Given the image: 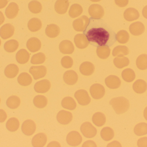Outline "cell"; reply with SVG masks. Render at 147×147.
Segmentation results:
<instances>
[{"label": "cell", "instance_id": "cell-10", "mask_svg": "<svg viewBox=\"0 0 147 147\" xmlns=\"http://www.w3.org/2000/svg\"><path fill=\"white\" fill-rule=\"evenodd\" d=\"M36 126L35 123L31 120L25 121L22 125L21 129L25 135L30 136L33 134L36 130Z\"/></svg>", "mask_w": 147, "mask_h": 147}, {"label": "cell", "instance_id": "cell-4", "mask_svg": "<svg viewBox=\"0 0 147 147\" xmlns=\"http://www.w3.org/2000/svg\"><path fill=\"white\" fill-rule=\"evenodd\" d=\"M74 97L78 103L82 106L88 105L91 102V98L88 92L85 90H78L75 92Z\"/></svg>", "mask_w": 147, "mask_h": 147}, {"label": "cell", "instance_id": "cell-57", "mask_svg": "<svg viewBox=\"0 0 147 147\" xmlns=\"http://www.w3.org/2000/svg\"><path fill=\"white\" fill-rule=\"evenodd\" d=\"M142 15L145 18L147 19V5L143 8L142 11Z\"/></svg>", "mask_w": 147, "mask_h": 147}, {"label": "cell", "instance_id": "cell-41", "mask_svg": "<svg viewBox=\"0 0 147 147\" xmlns=\"http://www.w3.org/2000/svg\"><path fill=\"white\" fill-rule=\"evenodd\" d=\"M121 75L123 79L128 83L133 82L136 78L134 71L130 68H127L123 70Z\"/></svg>", "mask_w": 147, "mask_h": 147}, {"label": "cell", "instance_id": "cell-55", "mask_svg": "<svg viewBox=\"0 0 147 147\" xmlns=\"http://www.w3.org/2000/svg\"><path fill=\"white\" fill-rule=\"evenodd\" d=\"M53 146L60 147L61 146H60V144H59L58 142H56L55 141L52 142H51V143H49L48 146H47V147Z\"/></svg>", "mask_w": 147, "mask_h": 147}, {"label": "cell", "instance_id": "cell-39", "mask_svg": "<svg viewBox=\"0 0 147 147\" xmlns=\"http://www.w3.org/2000/svg\"><path fill=\"white\" fill-rule=\"evenodd\" d=\"M111 50L109 46H102L97 47L96 53L98 56L102 59H106L110 54Z\"/></svg>", "mask_w": 147, "mask_h": 147}, {"label": "cell", "instance_id": "cell-32", "mask_svg": "<svg viewBox=\"0 0 147 147\" xmlns=\"http://www.w3.org/2000/svg\"><path fill=\"white\" fill-rule=\"evenodd\" d=\"M62 107L66 109L73 110L76 108L77 104L72 98L66 97L62 100L61 102Z\"/></svg>", "mask_w": 147, "mask_h": 147}, {"label": "cell", "instance_id": "cell-23", "mask_svg": "<svg viewBox=\"0 0 147 147\" xmlns=\"http://www.w3.org/2000/svg\"><path fill=\"white\" fill-rule=\"evenodd\" d=\"M69 3V0H57L55 3V11L58 14H63L67 12Z\"/></svg>", "mask_w": 147, "mask_h": 147}, {"label": "cell", "instance_id": "cell-17", "mask_svg": "<svg viewBox=\"0 0 147 147\" xmlns=\"http://www.w3.org/2000/svg\"><path fill=\"white\" fill-rule=\"evenodd\" d=\"M63 78L65 83L69 85H74L77 83L78 77L76 72L70 70L65 72Z\"/></svg>", "mask_w": 147, "mask_h": 147}, {"label": "cell", "instance_id": "cell-60", "mask_svg": "<svg viewBox=\"0 0 147 147\" xmlns=\"http://www.w3.org/2000/svg\"><path fill=\"white\" fill-rule=\"evenodd\" d=\"M1 39H0V46H1Z\"/></svg>", "mask_w": 147, "mask_h": 147}, {"label": "cell", "instance_id": "cell-14", "mask_svg": "<svg viewBox=\"0 0 147 147\" xmlns=\"http://www.w3.org/2000/svg\"><path fill=\"white\" fill-rule=\"evenodd\" d=\"M121 79L117 76L110 75L106 78L105 83L108 88L111 89H117L121 85Z\"/></svg>", "mask_w": 147, "mask_h": 147}, {"label": "cell", "instance_id": "cell-56", "mask_svg": "<svg viewBox=\"0 0 147 147\" xmlns=\"http://www.w3.org/2000/svg\"><path fill=\"white\" fill-rule=\"evenodd\" d=\"M5 20V17L1 11H0V26L3 23Z\"/></svg>", "mask_w": 147, "mask_h": 147}, {"label": "cell", "instance_id": "cell-1", "mask_svg": "<svg viewBox=\"0 0 147 147\" xmlns=\"http://www.w3.org/2000/svg\"><path fill=\"white\" fill-rule=\"evenodd\" d=\"M89 43L93 46L110 47L115 42V33L101 19L90 18L86 29L83 31Z\"/></svg>", "mask_w": 147, "mask_h": 147}, {"label": "cell", "instance_id": "cell-26", "mask_svg": "<svg viewBox=\"0 0 147 147\" xmlns=\"http://www.w3.org/2000/svg\"><path fill=\"white\" fill-rule=\"evenodd\" d=\"M19 68L15 64H10L4 69V74L7 77L12 79L15 77L19 73Z\"/></svg>", "mask_w": 147, "mask_h": 147}, {"label": "cell", "instance_id": "cell-13", "mask_svg": "<svg viewBox=\"0 0 147 147\" xmlns=\"http://www.w3.org/2000/svg\"><path fill=\"white\" fill-rule=\"evenodd\" d=\"M51 84L47 79H43L37 82L34 85V89L37 93H45L50 90Z\"/></svg>", "mask_w": 147, "mask_h": 147}, {"label": "cell", "instance_id": "cell-22", "mask_svg": "<svg viewBox=\"0 0 147 147\" xmlns=\"http://www.w3.org/2000/svg\"><path fill=\"white\" fill-rule=\"evenodd\" d=\"M79 69L81 74L84 76H89L94 72L95 66L91 62L86 61L80 65Z\"/></svg>", "mask_w": 147, "mask_h": 147}, {"label": "cell", "instance_id": "cell-54", "mask_svg": "<svg viewBox=\"0 0 147 147\" xmlns=\"http://www.w3.org/2000/svg\"><path fill=\"white\" fill-rule=\"evenodd\" d=\"M8 0H0V9L5 7L7 4Z\"/></svg>", "mask_w": 147, "mask_h": 147}, {"label": "cell", "instance_id": "cell-43", "mask_svg": "<svg viewBox=\"0 0 147 147\" xmlns=\"http://www.w3.org/2000/svg\"><path fill=\"white\" fill-rule=\"evenodd\" d=\"M134 132L137 136H142L147 134V123L143 122L138 123L135 127Z\"/></svg>", "mask_w": 147, "mask_h": 147}, {"label": "cell", "instance_id": "cell-9", "mask_svg": "<svg viewBox=\"0 0 147 147\" xmlns=\"http://www.w3.org/2000/svg\"><path fill=\"white\" fill-rule=\"evenodd\" d=\"M29 72L32 75L35 80L44 77L47 74L46 67L44 66H32L29 69Z\"/></svg>", "mask_w": 147, "mask_h": 147}, {"label": "cell", "instance_id": "cell-27", "mask_svg": "<svg viewBox=\"0 0 147 147\" xmlns=\"http://www.w3.org/2000/svg\"><path fill=\"white\" fill-rule=\"evenodd\" d=\"M133 89L138 94H142L147 89V83L142 79H138L134 82L133 85Z\"/></svg>", "mask_w": 147, "mask_h": 147}, {"label": "cell", "instance_id": "cell-3", "mask_svg": "<svg viewBox=\"0 0 147 147\" xmlns=\"http://www.w3.org/2000/svg\"><path fill=\"white\" fill-rule=\"evenodd\" d=\"M80 130L82 134L86 138H93L97 133L96 129L88 122H84L81 125Z\"/></svg>", "mask_w": 147, "mask_h": 147}, {"label": "cell", "instance_id": "cell-33", "mask_svg": "<svg viewBox=\"0 0 147 147\" xmlns=\"http://www.w3.org/2000/svg\"><path fill=\"white\" fill-rule=\"evenodd\" d=\"M100 135L104 140L109 141L114 138L115 133L114 130L111 128L105 127L101 130Z\"/></svg>", "mask_w": 147, "mask_h": 147}, {"label": "cell", "instance_id": "cell-31", "mask_svg": "<svg viewBox=\"0 0 147 147\" xmlns=\"http://www.w3.org/2000/svg\"><path fill=\"white\" fill-rule=\"evenodd\" d=\"M18 83L23 86L30 85L32 82V77L28 73L24 72L20 73L17 78Z\"/></svg>", "mask_w": 147, "mask_h": 147}, {"label": "cell", "instance_id": "cell-11", "mask_svg": "<svg viewBox=\"0 0 147 147\" xmlns=\"http://www.w3.org/2000/svg\"><path fill=\"white\" fill-rule=\"evenodd\" d=\"M57 121L60 124L67 125L72 121L73 119L72 114L66 110H60L58 113L57 117Z\"/></svg>", "mask_w": 147, "mask_h": 147}, {"label": "cell", "instance_id": "cell-52", "mask_svg": "<svg viewBox=\"0 0 147 147\" xmlns=\"http://www.w3.org/2000/svg\"><path fill=\"white\" fill-rule=\"evenodd\" d=\"M82 147H97L96 143L92 140H88L85 142L82 145Z\"/></svg>", "mask_w": 147, "mask_h": 147}, {"label": "cell", "instance_id": "cell-50", "mask_svg": "<svg viewBox=\"0 0 147 147\" xmlns=\"http://www.w3.org/2000/svg\"><path fill=\"white\" fill-rule=\"evenodd\" d=\"M115 3L119 7H123L128 4L129 0H115Z\"/></svg>", "mask_w": 147, "mask_h": 147}, {"label": "cell", "instance_id": "cell-28", "mask_svg": "<svg viewBox=\"0 0 147 147\" xmlns=\"http://www.w3.org/2000/svg\"><path fill=\"white\" fill-rule=\"evenodd\" d=\"M60 28L57 25L51 24L48 25L45 29V33L48 37L51 38L57 37L60 33Z\"/></svg>", "mask_w": 147, "mask_h": 147}, {"label": "cell", "instance_id": "cell-61", "mask_svg": "<svg viewBox=\"0 0 147 147\" xmlns=\"http://www.w3.org/2000/svg\"><path fill=\"white\" fill-rule=\"evenodd\" d=\"M0 103H1V99H0Z\"/></svg>", "mask_w": 147, "mask_h": 147}, {"label": "cell", "instance_id": "cell-15", "mask_svg": "<svg viewBox=\"0 0 147 147\" xmlns=\"http://www.w3.org/2000/svg\"><path fill=\"white\" fill-rule=\"evenodd\" d=\"M47 137L44 133H39L34 136L32 141V144L34 147H43L46 145Z\"/></svg>", "mask_w": 147, "mask_h": 147}, {"label": "cell", "instance_id": "cell-44", "mask_svg": "<svg viewBox=\"0 0 147 147\" xmlns=\"http://www.w3.org/2000/svg\"><path fill=\"white\" fill-rule=\"evenodd\" d=\"M28 9L33 14H38L42 10V6L41 3L38 1L33 0L29 3Z\"/></svg>", "mask_w": 147, "mask_h": 147}, {"label": "cell", "instance_id": "cell-40", "mask_svg": "<svg viewBox=\"0 0 147 147\" xmlns=\"http://www.w3.org/2000/svg\"><path fill=\"white\" fill-rule=\"evenodd\" d=\"M20 103V98L17 96H13L8 98L6 102V104L9 108L15 109L19 107Z\"/></svg>", "mask_w": 147, "mask_h": 147}, {"label": "cell", "instance_id": "cell-30", "mask_svg": "<svg viewBox=\"0 0 147 147\" xmlns=\"http://www.w3.org/2000/svg\"><path fill=\"white\" fill-rule=\"evenodd\" d=\"M92 121L93 123L97 127H102L106 122V117L105 115L102 113L96 112L93 114Z\"/></svg>", "mask_w": 147, "mask_h": 147}, {"label": "cell", "instance_id": "cell-59", "mask_svg": "<svg viewBox=\"0 0 147 147\" xmlns=\"http://www.w3.org/2000/svg\"><path fill=\"white\" fill-rule=\"evenodd\" d=\"M90 1H91L92 2H96L100 1L101 0H90Z\"/></svg>", "mask_w": 147, "mask_h": 147}, {"label": "cell", "instance_id": "cell-35", "mask_svg": "<svg viewBox=\"0 0 147 147\" xmlns=\"http://www.w3.org/2000/svg\"><path fill=\"white\" fill-rule=\"evenodd\" d=\"M129 53L128 48L126 46L118 45L115 47L112 51V55L114 57H123Z\"/></svg>", "mask_w": 147, "mask_h": 147}, {"label": "cell", "instance_id": "cell-29", "mask_svg": "<svg viewBox=\"0 0 147 147\" xmlns=\"http://www.w3.org/2000/svg\"><path fill=\"white\" fill-rule=\"evenodd\" d=\"M42 27V22L40 19L33 18L29 20L28 23V27L32 32H37Z\"/></svg>", "mask_w": 147, "mask_h": 147}, {"label": "cell", "instance_id": "cell-42", "mask_svg": "<svg viewBox=\"0 0 147 147\" xmlns=\"http://www.w3.org/2000/svg\"><path fill=\"white\" fill-rule=\"evenodd\" d=\"M113 62L116 67L119 69L128 66L129 64V59L125 57H116L114 59Z\"/></svg>", "mask_w": 147, "mask_h": 147}, {"label": "cell", "instance_id": "cell-47", "mask_svg": "<svg viewBox=\"0 0 147 147\" xmlns=\"http://www.w3.org/2000/svg\"><path fill=\"white\" fill-rule=\"evenodd\" d=\"M45 60V55L44 53H38L33 55L31 58V63L33 64H39L44 63Z\"/></svg>", "mask_w": 147, "mask_h": 147}, {"label": "cell", "instance_id": "cell-21", "mask_svg": "<svg viewBox=\"0 0 147 147\" xmlns=\"http://www.w3.org/2000/svg\"><path fill=\"white\" fill-rule=\"evenodd\" d=\"M19 11V7L17 3L15 2H11L9 4L5 9V15L8 19H13L16 17Z\"/></svg>", "mask_w": 147, "mask_h": 147}, {"label": "cell", "instance_id": "cell-34", "mask_svg": "<svg viewBox=\"0 0 147 147\" xmlns=\"http://www.w3.org/2000/svg\"><path fill=\"white\" fill-rule=\"evenodd\" d=\"M19 46V42L16 40L11 39L5 42L3 47L7 52L13 53L18 49Z\"/></svg>", "mask_w": 147, "mask_h": 147}, {"label": "cell", "instance_id": "cell-16", "mask_svg": "<svg viewBox=\"0 0 147 147\" xmlns=\"http://www.w3.org/2000/svg\"><path fill=\"white\" fill-rule=\"evenodd\" d=\"M41 44L40 40L36 37H32L28 40L26 47L31 52L38 51L41 47Z\"/></svg>", "mask_w": 147, "mask_h": 147}, {"label": "cell", "instance_id": "cell-7", "mask_svg": "<svg viewBox=\"0 0 147 147\" xmlns=\"http://www.w3.org/2000/svg\"><path fill=\"white\" fill-rule=\"evenodd\" d=\"M89 22V18L86 16H82L74 21V28L78 32H83L86 28Z\"/></svg>", "mask_w": 147, "mask_h": 147}, {"label": "cell", "instance_id": "cell-37", "mask_svg": "<svg viewBox=\"0 0 147 147\" xmlns=\"http://www.w3.org/2000/svg\"><path fill=\"white\" fill-rule=\"evenodd\" d=\"M83 10V8L80 4L74 3L72 4L70 8L69 15L71 18H76L82 14Z\"/></svg>", "mask_w": 147, "mask_h": 147}, {"label": "cell", "instance_id": "cell-38", "mask_svg": "<svg viewBox=\"0 0 147 147\" xmlns=\"http://www.w3.org/2000/svg\"><path fill=\"white\" fill-rule=\"evenodd\" d=\"M33 103L34 106L38 108H45L47 104V99L45 96L38 95L34 98Z\"/></svg>", "mask_w": 147, "mask_h": 147}, {"label": "cell", "instance_id": "cell-36", "mask_svg": "<svg viewBox=\"0 0 147 147\" xmlns=\"http://www.w3.org/2000/svg\"><path fill=\"white\" fill-rule=\"evenodd\" d=\"M6 128L10 132L17 131L20 127V122L17 118L12 117L9 118L6 123Z\"/></svg>", "mask_w": 147, "mask_h": 147}, {"label": "cell", "instance_id": "cell-19", "mask_svg": "<svg viewBox=\"0 0 147 147\" xmlns=\"http://www.w3.org/2000/svg\"><path fill=\"white\" fill-rule=\"evenodd\" d=\"M60 51L63 54H71L74 50L73 43L69 40H64L59 45Z\"/></svg>", "mask_w": 147, "mask_h": 147}, {"label": "cell", "instance_id": "cell-49", "mask_svg": "<svg viewBox=\"0 0 147 147\" xmlns=\"http://www.w3.org/2000/svg\"><path fill=\"white\" fill-rule=\"evenodd\" d=\"M137 146L139 147H147V137L140 138L137 142Z\"/></svg>", "mask_w": 147, "mask_h": 147}, {"label": "cell", "instance_id": "cell-45", "mask_svg": "<svg viewBox=\"0 0 147 147\" xmlns=\"http://www.w3.org/2000/svg\"><path fill=\"white\" fill-rule=\"evenodd\" d=\"M117 40L121 44H125L128 41L129 35L126 30H121L119 31L116 35Z\"/></svg>", "mask_w": 147, "mask_h": 147}, {"label": "cell", "instance_id": "cell-20", "mask_svg": "<svg viewBox=\"0 0 147 147\" xmlns=\"http://www.w3.org/2000/svg\"><path fill=\"white\" fill-rule=\"evenodd\" d=\"M74 41L76 47L80 49L86 48L89 42L85 35L83 34H78L74 38Z\"/></svg>", "mask_w": 147, "mask_h": 147}, {"label": "cell", "instance_id": "cell-51", "mask_svg": "<svg viewBox=\"0 0 147 147\" xmlns=\"http://www.w3.org/2000/svg\"><path fill=\"white\" fill-rule=\"evenodd\" d=\"M7 118V114L3 109H0V123H3Z\"/></svg>", "mask_w": 147, "mask_h": 147}, {"label": "cell", "instance_id": "cell-48", "mask_svg": "<svg viewBox=\"0 0 147 147\" xmlns=\"http://www.w3.org/2000/svg\"><path fill=\"white\" fill-rule=\"evenodd\" d=\"M61 64L64 68H71L73 64V59L69 56H65L61 60Z\"/></svg>", "mask_w": 147, "mask_h": 147}, {"label": "cell", "instance_id": "cell-18", "mask_svg": "<svg viewBox=\"0 0 147 147\" xmlns=\"http://www.w3.org/2000/svg\"><path fill=\"white\" fill-rule=\"evenodd\" d=\"M129 30L133 35L139 36L144 33L145 30V26L142 22H136L130 25Z\"/></svg>", "mask_w": 147, "mask_h": 147}, {"label": "cell", "instance_id": "cell-12", "mask_svg": "<svg viewBox=\"0 0 147 147\" xmlns=\"http://www.w3.org/2000/svg\"><path fill=\"white\" fill-rule=\"evenodd\" d=\"M15 28L10 23H6L0 28V36L3 39L10 38L13 35Z\"/></svg>", "mask_w": 147, "mask_h": 147}, {"label": "cell", "instance_id": "cell-58", "mask_svg": "<svg viewBox=\"0 0 147 147\" xmlns=\"http://www.w3.org/2000/svg\"><path fill=\"white\" fill-rule=\"evenodd\" d=\"M144 117L146 121H147V107L145 108L144 110Z\"/></svg>", "mask_w": 147, "mask_h": 147}, {"label": "cell", "instance_id": "cell-8", "mask_svg": "<svg viewBox=\"0 0 147 147\" xmlns=\"http://www.w3.org/2000/svg\"><path fill=\"white\" fill-rule=\"evenodd\" d=\"M89 14L92 18L101 19L104 15V10L102 6L98 4L91 5L88 9Z\"/></svg>", "mask_w": 147, "mask_h": 147}, {"label": "cell", "instance_id": "cell-2", "mask_svg": "<svg viewBox=\"0 0 147 147\" xmlns=\"http://www.w3.org/2000/svg\"><path fill=\"white\" fill-rule=\"evenodd\" d=\"M109 104L112 106L117 114L125 113L129 108V101L123 97H118L112 98L110 101Z\"/></svg>", "mask_w": 147, "mask_h": 147}, {"label": "cell", "instance_id": "cell-46", "mask_svg": "<svg viewBox=\"0 0 147 147\" xmlns=\"http://www.w3.org/2000/svg\"><path fill=\"white\" fill-rule=\"evenodd\" d=\"M136 64L137 67L141 70L147 69V54L140 55L136 59Z\"/></svg>", "mask_w": 147, "mask_h": 147}, {"label": "cell", "instance_id": "cell-53", "mask_svg": "<svg viewBox=\"0 0 147 147\" xmlns=\"http://www.w3.org/2000/svg\"><path fill=\"white\" fill-rule=\"evenodd\" d=\"M107 147H122L121 144L118 142L115 141L108 144Z\"/></svg>", "mask_w": 147, "mask_h": 147}, {"label": "cell", "instance_id": "cell-6", "mask_svg": "<svg viewBox=\"0 0 147 147\" xmlns=\"http://www.w3.org/2000/svg\"><path fill=\"white\" fill-rule=\"evenodd\" d=\"M82 141V137L77 131L70 132L66 137V142L68 145L75 147L80 145Z\"/></svg>", "mask_w": 147, "mask_h": 147}, {"label": "cell", "instance_id": "cell-5", "mask_svg": "<svg viewBox=\"0 0 147 147\" xmlns=\"http://www.w3.org/2000/svg\"><path fill=\"white\" fill-rule=\"evenodd\" d=\"M90 93L92 98L95 99H100L104 96L105 91L104 87L100 84L92 85L90 89Z\"/></svg>", "mask_w": 147, "mask_h": 147}, {"label": "cell", "instance_id": "cell-25", "mask_svg": "<svg viewBox=\"0 0 147 147\" xmlns=\"http://www.w3.org/2000/svg\"><path fill=\"white\" fill-rule=\"evenodd\" d=\"M16 58L19 64H24L28 62L30 58V54L26 49H21L17 52Z\"/></svg>", "mask_w": 147, "mask_h": 147}, {"label": "cell", "instance_id": "cell-24", "mask_svg": "<svg viewBox=\"0 0 147 147\" xmlns=\"http://www.w3.org/2000/svg\"><path fill=\"white\" fill-rule=\"evenodd\" d=\"M140 16L139 11L133 7L127 9L125 10L123 14L124 19L129 22L137 20L140 17Z\"/></svg>", "mask_w": 147, "mask_h": 147}]
</instances>
